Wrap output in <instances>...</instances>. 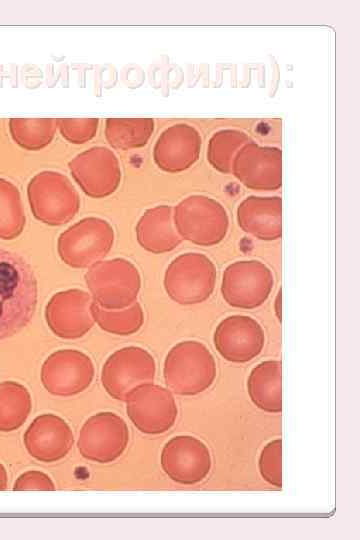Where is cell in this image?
<instances>
[{
  "instance_id": "obj_32",
  "label": "cell",
  "mask_w": 360,
  "mask_h": 540,
  "mask_svg": "<svg viewBox=\"0 0 360 540\" xmlns=\"http://www.w3.org/2000/svg\"><path fill=\"white\" fill-rule=\"evenodd\" d=\"M7 487V472L4 466L0 463V490Z\"/></svg>"
},
{
  "instance_id": "obj_13",
  "label": "cell",
  "mask_w": 360,
  "mask_h": 540,
  "mask_svg": "<svg viewBox=\"0 0 360 540\" xmlns=\"http://www.w3.org/2000/svg\"><path fill=\"white\" fill-rule=\"evenodd\" d=\"M94 372L93 363L86 354L75 349H62L44 361L41 382L50 394L70 397L90 386Z\"/></svg>"
},
{
  "instance_id": "obj_14",
  "label": "cell",
  "mask_w": 360,
  "mask_h": 540,
  "mask_svg": "<svg viewBox=\"0 0 360 540\" xmlns=\"http://www.w3.org/2000/svg\"><path fill=\"white\" fill-rule=\"evenodd\" d=\"M68 166L76 183L91 198L111 195L121 181L118 159L106 147H92L75 156Z\"/></svg>"
},
{
  "instance_id": "obj_7",
  "label": "cell",
  "mask_w": 360,
  "mask_h": 540,
  "mask_svg": "<svg viewBox=\"0 0 360 540\" xmlns=\"http://www.w3.org/2000/svg\"><path fill=\"white\" fill-rule=\"evenodd\" d=\"M274 286L270 268L259 260H240L228 265L222 274L221 295L231 307L252 310L262 306Z\"/></svg>"
},
{
  "instance_id": "obj_10",
  "label": "cell",
  "mask_w": 360,
  "mask_h": 540,
  "mask_svg": "<svg viewBox=\"0 0 360 540\" xmlns=\"http://www.w3.org/2000/svg\"><path fill=\"white\" fill-rule=\"evenodd\" d=\"M129 442L125 420L113 412H100L83 424L77 447L85 459L106 464L118 459Z\"/></svg>"
},
{
  "instance_id": "obj_5",
  "label": "cell",
  "mask_w": 360,
  "mask_h": 540,
  "mask_svg": "<svg viewBox=\"0 0 360 540\" xmlns=\"http://www.w3.org/2000/svg\"><path fill=\"white\" fill-rule=\"evenodd\" d=\"M93 301L108 310H119L136 302L141 288L138 269L123 258L95 263L85 274Z\"/></svg>"
},
{
  "instance_id": "obj_27",
  "label": "cell",
  "mask_w": 360,
  "mask_h": 540,
  "mask_svg": "<svg viewBox=\"0 0 360 540\" xmlns=\"http://www.w3.org/2000/svg\"><path fill=\"white\" fill-rule=\"evenodd\" d=\"M151 131V120L108 118L105 121L106 140L115 149L128 150L142 146Z\"/></svg>"
},
{
  "instance_id": "obj_28",
  "label": "cell",
  "mask_w": 360,
  "mask_h": 540,
  "mask_svg": "<svg viewBox=\"0 0 360 540\" xmlns=\"http://www.w3.org/2000/svg\"><path fill=\"white\" fill-rule=\"evenodd\" d=\"M258 469L267 483L277 488L282 487V440L268 442L261 450Z\"/></svg>"
},
{
  "instance_id": "obj_23",
  "label": "cell",
  "mask_w": 360,
  "mask_h": 540,
  "mask_svg": "<svg viewBox=\"0 0 360 540\" xmlns=\"http://www.w3.org/2000/svg\"><path fill=\"white\" fill-rule=\"evenodd\" d=\"M57 119L11 118L9 131L14 142L28 151H38L48 146L55 135Z\"/></svg>"
},
{
  "instance_id": "obj_4",
  "label": "cell",
  "mask_w": 360,
  "mask_h": 540,
  "mask_svg": "<svg viewBox=\"0 0 360 540\" xmlns=\"http://www.w3.org/2000/svg\"><path fill=\"white\" fill-rule=\"evenodd\" d=\"M27 196L34 217L50 226L68 223L78 213L80 198L73 184L63 174L43 171L27 186Z\"/></svg>"
},
{
  "instance_id": "obj_29",
  "label": "cell",
  "mask_w": 360,
  "mask_h": 540,
  "mask_svg": "<svg viewBox=\"0 0 360 540\" xmlns=\"http://www.w3.org/2000/svg\"><path fill=\"white\" fill-rule=\"evenodd\" d=\"M98 125V118L57 119L62 137L72 144H84L91 140L96 135Z\"/></svg>"
},
{
  "instance_id": "obj_19",
  "label": "cell",
  "mask_w": 360,
  "mask_h": 540,
  "mask_svg": "<svg viewBox=\"0 0 360 540\" xmlns=\"http://www.w3.org/2000/svg\"><path fill=\"white\" fill-rule=\"evenodd\" d=\"M241 229L263 241L281 238V202L278 198H249L238 210Z\"/></svg>"
},
{
  "instance_id": "obj_17",
  "label": "cell",
  "mask_w": 360,
  "mask_h": 540,
  "mask_svg": "<svg viewBox=\"0 0 360 540\" xmlns=\"http://www.w3.org/2000/svg\"><path fill=\"white\" fill-rule=\"evenodd\" d=\"M28 453L43 463L64 458L72 449L74 436L68 423L61 417L45 413L37 416L23 436Z\"/></svg>"
},
{
  "instance_id": "obj_26",
  "label": "cell",
  "mask_w": 360,
  "mask_h": 540,
  "mask_svg": "<svg viewBox=\"0 0 360 540\" xmlns=\"http://www.w3.org/2000/svg\"><path fill=\"white\" fill-rule=\"evenodd\" d=\"M25 212L18 188L0 178V238L12 240L24 230Z\"/></svg>"
},
{
  "instance_id": "obj_11",
  "label": "cell",
  "mask_w": 360,
  "mask_h": 540,
  "mask_svg": "<svg viewBox=\"0 0 360 540\" xmlns=\"http://www.w3.org/2000/svg\"><path fill=\"white\" fill-rule=\"evenodd\" d=\"M125 402L129 419L144 434L165 433L176 422L178 409L173 394L160 385H140L127 395Z\"/></svg>"
},
{
  "instance_id": "obj_12",
  "label": "cell",
  "mask_w": 360,
  "mask_h": 540,
  "mask_svg": "<svg viewBox=\"0 0 360 540\" xmlns=\"http://www.w3.org/2000/svg\"><path fill=\"white\" fill-rule=\"evenodd\" d=\"M160 464L174 482L194 485L203 481L212 468V457L207 445L191 435H178L162 448Z\"/></svg>"
},
{
  "instance_id": "obj_8",
  "label": "cell",
  "mask_w": 360,
  "mask_h": 540,
  "mask_svg": "<svg viewBox=\"0 0 360 540\" xmlns=\"http://www.w3.org/2000/svg\"><path fill=\"white\" fill-rule=\"evenodd\" d=\"M174 224L182 240L202 247L219 244L228 231L224 209L215 201L201 196L188 197L176 206Z\"/></svg>"
},
{
  "instance_id": "obj_2",
  "label": "cell",
  "mask_w": 360,
  "mask_h": 540,
  "mask_svg": "<svg viewBox=\"0 0 360 540\" xmlns=\"http://www.w3.org/2000/svg\"><path fill=\"white\" fill-rule=\"evenodd\" d=\"M216 376L215 358L202 342L181 341L166 355L164 381L167 388L177 395H198L212 386Z\"/></svg>"
},
{
  "instance_id": "obj_6",
  "label": "cell",
  "mask_w": 360,
  "mask_h": 540,
  "mask_svg": "<svg viewBox=\"0 0 360 540\" xmlns=\"http://www.w3.org/2000/svg\"><path fill=\"white\" fill-rule=\"evenodd\" d=\"M113 242L114 231L106 220L87 217L60 234L57 251L65 264L82 269L104 258Z\"/></svg>"
},
{
  "instance_id": "obj_1",
  "label": "cell",
  "mask_w": 360,
  "mask_h": 540,
  "mask_svg": "<svg viewBox=\"0 0 360 540\" xmlns=\"http://www.w3.org/2000/svg\"><path fill=\"white\" fill-rule=\"evenodd\" d=\"M38 286L31 265L0 248V340L19 333L34 316Z\"/></svg>"
},
{
  "instance_id": "obj_3",
  "label": "cell",
  "mask_w": 360,
  "mask_h": 540,
  "mask_svg": "<svg viewBox=\"0 0 360 540\" xmlns=\"http://www.w3.org/2000/svg\"><path fill=\"white\" fill-rule=\"evenodd\" d=\"M216 278L217 268L209 257L188 252L170 262L163 283L171 300L180 305H195L212 295Z\"/></svg>"
},
{
  "instance_id": "obj_22",
  "label": "cell",
  "mask_w": 360,
  "mask_h": 540,
  "mask_svg": "<svg viewBox=\"0 0 360 540\" xmlns=\"http://www.w3.org/2000/svg\"><path fill=\"white\" fill-rule=\"evenodd\" d=\"M31 409V395L26 387L14 381L0 383V431L18 429L28 418Z\"/></svg>"
},
{
  "instance_id": "obj_30",
  "label": "cell",
  "mask_w": 360,
  "mask_h": 540,
  "mask_svg": "<svg viewBox=\"0 0 360 540\" xmlns=\"http://www.w3.org/2000/svg\"><path fill=\"white\" fill-rule=\"evenodd\" d=\"M13 490H55L51 478L37 470H30L21 474L15 481Z\"/></svg>"
},
{
  "instance_id": "obj_25",
  "label": "cell",
  "mask_w": 360,
  "mask_h": 540,
  "mask_svg": "<svg viewBox=\"0 0 360 540\" xmlns=\"http://www.w3.org/2000/svg\"><path fill=\"white\" fill-rule=\"evenodd\" d=\"M235 174L248 187L259 190L275 189L281 181L279 161L270 157H244L237 162Z\"/></svg>"
},
{
  "instance_id": "obj_21",
  "label": "cell",
  "mask_w": 360,
  "mask_h": 540,
  "mask_svg": "<svg viewBox=\"0 0 360 540\" xmlns=\"http://www.w3.org/2000/svg\"><path fill=\"white\" fill-rule=\"evenodd\" d=\"M195 150L189 131L182 126H177L167 130L161 136L155 147L154 159L162 170L180 172L194 162Z\"/></svg>"
},
{
  "instance_id": "obj_18",
  "label": "cell",
  "mask_w": 360,
  "mask_h": 540,
  "mask_svg": "<svg viewBox=\"0 0 360 540\" xmlns=\"http://www.w3.org/2000/svg\"><path fill=\"white\" fill-rule=\"evenodd\" d=\"M139 245L153 254H163L177 248L182 238L172 221L169 206H157L144 213L136 226Z\"/></svg>"
},
{
  "instance_id": "obj_20",
  "label": "cell",
  "mask_w": 360,
  "mask_h": 540,
  "mask_svg": "<svg viewBox=\"0 0 360 540\" xmlns=\"http://www.w3.org/2000/svg\"><path fill=\"white\" fill-rule=\"evenodd\" d=\"M282 364L279 360H266L256 365L247 379V392L252 403L260 410L278 414L282 411Z\"/></svg>"
},
{
  "instance_id": "obj_15",
  "label": "cell",
  "mask_w": 360,
  "mask_h": 540,
  "mask_svg": "<svg viewBox=\"0 0 360 540\" xmlns=\"http://www.w3.org/2000/svg\"><path fill=\"white\" fill-rule=\"evenodd\" d=\"M214 347L219 355L232 363H247L259 356L265 345L262 326L247 315H230L216 326Z\"/></svg>"
},
{
  "instance_id": "obj_31",
  "label": "cell",
  "mask_w": 360,
  "mask_h": 540,
  "mask_svg": "<svg viewBox=\"0 0 360 540\" xmlns=\"http://www.w3.org/2000/svg\"><path fill=\"white\" fill-rule=\"evenodd\" d=\"M274 312H275V315H276V318L278 319L279 322H281V317H282V291H281V288L279 289L275 299H274Z\"/></svg>"
},
{
  "instance_id": "obj_16",
  "label": "cell",
  "mask_w": 360,
  "mask_h": 540,
  "mask_svg": "<svg viewBox=\"0 0 360 540\" xmlns=\"http://www.w3.org/2000/svg\"><path fill=\"white\" fill-rule=\"evenodd\" d=\"M91 297L80 289L55 294L46 305L45 318L50 330L63 339L84 336L94 325Z\"/></svg>"
},
{
  "instance_id": "obj_24",
  "label": "cell",
  "mask_w": 360,
  "mask_h": 540,
  "mask_svg": "<svg viewBox=\"0 0 360 540\" xmlns=\"http://www.w3.org/2000/svg\"><path fill=\"white\" fill-rule=\"evenodd\" d=\"M91 313L102 330L120 336H129L138 332L144 323V312L137 301L119 310L104 309L92 301Z\"/></svg>"
},
{
  "instance_id": "obj_9",
  "label": "cell",
  "mask_w": 360,
  "mask_h": 540,
  "mask_svg": "<svg viewBox=\"0 0 360 540\" xmlns=\"http://www.w3.org/2000/svg\"><path fill=\"white\" fill-rule=\"evenodd\" d=\"M156 374L154 357L145 349L129 346L112 353L103 365L101 381L114 399L126 400L136 387L153 383Z\"/></svg>"
}]
</instances>
